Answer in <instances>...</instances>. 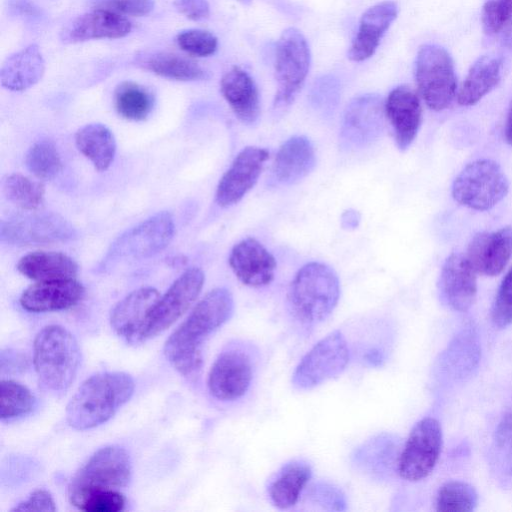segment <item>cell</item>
<instances>
[{
  "instance_id": "3957f363",
  "label": "cell",
  "mask_w": 512,
  "mask_h": 512,
  "mask_svg": "<svg viewBox=\"0 0 512 512\" xmlns=\"http://www.w3.org/2000/svg\"><path fill=\"white\" fill-rule=\"evenodd\" d=\"M340 296L335 271L326 264L310 262L302 266L290 283L287 303L293 318L304 326L327 319Z\"/></svg>"
},
{
  "instance_id": "f6af8a7d",
  "label": "cell",
  "mask_w": 512,
  "mask_h": 512,
  "mask_svg": "<svg viewBox=\"0 0 512 512\" xmlns=\"http://www.w3.org/2000/svg\"><path fill=\"white\" fill-rule=\"evenodd\" d=\"M11 511L54 512L56 511V505L47 490L38 489L33 491L27 499L18 503Z\"/></svg>"
},
{
  "instance_id": "cb8c5ba5",
  "label": "cell",
  "mask_w": 512,
  "mask_h": 512,
  "mask_svg": "<svg viewBox=\"0 0 512 512\" xmlns=\"http://www.w3.org/2000/svg\"><path fill=\"white\" fill-rule=\"evenodd\" d=\"M316 156L311 141L293 136L279 148L271 171V184L292 185L305 178L315 167Z\"/></svg>"
},
{
  "instance_id": "836d02e7",
  "label": "cell",
  "mask_w": 512,
  "mask_h": 512,
  "mask_svg": "<svg viewBox=\"0 0 512 512\" xmlns=\"http://www.w3.org/2000/svg\"><path fill=\"white\" fill-rule=\"evenodd\" d=\"M2 186L6 198L23 211H36L44 202V185L21 174L8 175Z\"/></svg>"
},
{
  "instance_id": "e575fe53",
  "label": "cell",
  "mask_w": 512,
  "mask_h": 512,
  "mask_svg": "<svg viewBox=\"0 0 512 512\" xmlns=\"http://www.w3.org/2000/svg\"><path fill=\"white\" fill-rule=\"evenodd\" d=\"M478 504L475 488L464 481H448L438 490L435 509L440 512H471Z\"/></svg>"
},
{
  "instance_id": "1f68e13d",
  "label": "cell",
  "mask_w": 512,
  "mask_h": 512,
  "mask_svg": "<svg viewBox=\"0 0 512 512\" xmlns=\"http://www.w3.org/2000/svg\"><path fill=\"white\" fill-rule=\"evenodd\" d=\"M78 150L88 158L98 171L107 170L116 153V141L111 130L101 123H91L75 134Z\"/></svg>"
},
{
  "instance_id": "30bf717a",
  "label": "cell",
  "mask_w": 512,
  "mask_h": 512,
  "mask_svg": "<svg viewBox=\"0 0 512 512\" xmlns=\"http://www.w3.org/2000/svg\"><path fill=\"white\" fill-rule=\"evenodd\" d=\"M350 360L347 341L339 330L319 340L300 360L292 375L297 389H312L341 374Z\"/></svg>"
},
{
  "instance_id": "74e56055",
  "label": "cell",
  "mask_w": 512,
  "mask_h": 512,
  "mask_svg": "<svg viewBox=\"0 0 512 512\" xmlns=\"http://www.w3.org/2000/svg\"><path fill=\"white\" fill-rule=\"evenodd\" d=\"M483 31L489 36L507 32L512 26V0H488L481 13Z\"/></svg>"
},
{
  "instance_id": "bcb514c9",
  "label": "cell",
  "mask_w": 512,
  "mask_h": 512,
  "mask_svg": "<svg viewBox=\"0 0 512 512\" xmlns=\"http://www.w3.org/2000/svg\"><path fill=\"white\" fill-rule=\"evenodd\" d=\"M177 10L193 21L206 19L210 13L207 0H175Z\"/></svg>"
},
{
  "instance_id": "4dcf8cb0",
  "label": "cell",
  "mask_w": 512,
  "mask_h": 512,
  "mask_svg": "<svg viewBox=\"0 0 512 512\" xmlns=\"http://www.w3.org/2000/svg\"><path fill=\"white\" fill-rule=\"evenodd\" d=\"M136 63L158 76L171 80L198 81L209 77L207 71L196 62L168 52L142 53L137 56Z\"/></svg>"
},
{
  "instance_id": "f907efd6",
  "label": "cell",
  "mask_w": 512,
  "mask_h": 512,
  "mask_svg": "<svg viewBox=\"0 0 512 512\" xmlns=\"http://www.w3.org/2000/svg\"><path fill=\"white\" fill-rule=\"evenodd\" d=\"M359 222L360 214L353 209L345 211L341 216V225L345 229H354L359 225Z\"/></svg>"
},
{
  "instance_id": "f5cc1de1",
  "label": "cell",
  "mask_w": 512,
  "mask_h": 512,
  "mask_svg": "<svg viewBox=\"0 0 512 512\" xmlns=\"http://www.w3.org/2000/svg\"><path fill=\"white\" fill-rule=\"evenodd\" d=\"M237 1L241 2L244 5H249L252 2V0H237Z\"/></svg>"
},
{
  "instance_id": "d6986e66",
  "label": "cell",
  "mask_w": 512,
  "mask_h": 512,
  "mask_svg": "<svg viewBox=\"0 0 512 512\" xmlns=\"http://www.w3.org/2000/svg\"><path fill=\"white\" fill-rule=\"evenodd\" d=\"M83 285L74 278L37 281L23 291L19 303L29 312H52L76 306L84 297Z\"/></svg>"
},
{
  "instance_id": "6da1fadb",
  "label": "cell",
  "mask_w": 512,
  "mask_h": 512,
  "mask_svg": "<svg viewBox=\"0 0 512 512\" xmlns=\"http://www.w3.org/2000/svg\"><path fill=\"white\" fill-rule=\"evenodd\" d=\"M233 310V296L223 287L211 290L194 306L164 343V355L178 373L192 377L200 371L204 342L230 319Z\"/></svg>"
},
{
  "instance_id": "7a4b0ae2",
  "label": "cell",
  "mask_w": 512,
  "mask_h": 512,
  "mask_svg": "<svg viewBox=\"0 0 512 512\" xmlns=\"http://www.w3.org/2000/svg\"><path fill=\"white\" fill-rule=\"evenodd\" d=\"M134 389L133 378L125 372L107 371L90 376L67 404V423L76 430H87L107 422L129 401Z\"/></svg>"
},
{
  "instance_id": "603a6c76",
  "label": "cell",
  "mask_w": 512,
  "mask_h": 512,
  "mask_svg": "<svg viewBox=\"0 0 512 512\" xmlns=\"http://www.w3.org/2000/svg\"><path fill=\"white\" fill-rule=\"evenodd\" d=\"M397 15L398 6L394 1H382L368 8L360 18L348 58L354 62L370 58Z\"/></svg>"
},
{
  "instance_id": "ffe728a7",
  "label": "cell",
  "mask_w": 512,
  "mask_h": 512,
  "mask_svg": "<svg viewBox=\"0 0 512 512\" xmlns=\"http://www.w3.org/2000/svg\"><path fill=\"white\" fill-rule=\"evenodd\" d=\"M228 261L235 276L244 285L254 288L271 283L277 266L274 256L251 237L234 245Z\"/></svg>"
},
{
  "instance_id": "277c9868",
  "label": "cell",
  "mask_w": 512,
  "mask_h": 512,
  "mask_svg": "<svg viewBox=\"0 0 512 512\" xmlns=\"http://www.w3.org/2000/svg\"><path fill=\"white\" fill-rule=\"evenodd\" d=\"M81 353L74 335L60 325L43 327L33 343V365L39 382L48 391H67L79 370Z\"/></svg>"
},
{
  "instance_id": "f35d334b",
  "label": "cell",
  "mask_w": 512,
  "mask_h": 512,
  "mask_svg": "<svg viewBox=\"0 0 512 512\" xmlns=\"http://www.w3.org/2000/svg\"><path fill=\"white\" fill-rule=\"evenodd\" d=\"M340 98V86L331 75L318 78L310 92L312 107L323 116H330L336 109Z\"/></svg>"
},
{
  "instance_id": "8d00e7d4",
  "label": "cell",
  "mask_w": 512,
  "mask_h": 512,
  "mask_svg": "<svg viewBox=\"0 0 512 512\" xmlns=\"http://www.w3.org/2000/svg\"><path fill=\"white\" fill-rule=\"evenodd\" d=\"M28 170L40 180H51L62 169V161L56 146L48 140L33 144L25 157Z\"/></svg>"
},
{
  "instance_id": "8fae6325",
  "label": "cell",
  "mask_w": 512,
  "mask_h": 512,
  "mask_svg": "<svg viewBox=\"0 0 512 512\" xmlns=\"http://www.w3.org/2000/svg\"><path fill=\"white\" fill-rule=\"evenodd\" d=\"M26 212L1 222L2 242L12 245H43L66 242L77 237L72 224L58 214Z\"/></svg>"
},
{
  "instance_id": "d6a6232c",
  "label": "cell",
  "mask_w": 512,
  "mask_h": 512,
  "mask_svg": "<svg viewBox=\"0 0 512 512\" xmlns=\"http://www.w3.org/2000/svg\"><path fill=\"white\" fill-rule=\"evenodd\" d=\"M152 94L143 86L132 81H124L114 91V106L117 113L131 121H142L153 109Z\"/></svg>"
},
{
  "instance_id": "9c48e42d",
  "label": "cell",
  "mask_w": 512,
  "mask_h": 512,
  "mask_svg": "<svg viewBox=\"0 0 512 512\" xmlns=\"http://www.w3.org/2000/svg\"><path fill=\"white\" fill-rule=\"evenodd\" d=\"M418 90L426 105L441 111L450 106L456 95V75L451 55L435 44L422 45L415 62Z\"/></svg>"
},
{
  "instance_id": "9a60e30c",
  "label": "cell",
  "mask_w": 512,
  "mask_h": 512,
  "mask_svg": "<svg viewBox=\"0 0 512 512\" xmlns=\"http://www.w3.org/2000/svg\"><path fill=\"white\" fill-rule=\"evenodd\" d=\"M385 106L377 94L354 98L347 106L340 130V144L345 150H358L376 141L384 128Z\"/></svg>"
},
{
  "instance_id": "c3c4849f",
  "label": "cell",
  "mask_w": 512,
  "mask_h": 512,
  "mask_svg": "<svg viewBox=\"0 0 512 512\" xmlns=\"http://www.w3.org/2000/svg\"><path fill=\"white\" fill-rule=\"evenodd\" d=\"M27 365L25 354L11 349L1 351L0 367L2 372H20L25 370Z\"/></svg>"
},
{
  "instance_id": "ac0fdd59",
  "label": "cell",
  "mask_w": 512,
  "mask_h": 512,
  "mask_svg": "<svg viewBox=\"0 0 512 512\" xmlns=\"http://www.w3.org/2000/svg\"><path fill=\"white\" fill-rule=\"evenodd\" d=\"M476 275L466 255L451 253L444 261L439 277V292L446 305L459 312L468 310L477 294Z\"/></svg>"
},
{
  "instance_id": "b9f144b4",
  "label": "cell",
  "mask_w": 512,
  "mask_h": 512,
  "mask_svg": "<svg viewBox=\"0 0 512 512\" xmlns=\"http://www.w3.org/2000/svg\"><path fill=\"white\" fill-rule=\"evenodd\" d=\"M93 9H103L119 15L144 16L154 7L153 0H91Z\"/></svg>"
},
{
  "instance_id": "ee69618b",
  "label": "cell",
  "mask_w": 512,
  "mask_h": 512,
  "mask_svg": "<svg viewBox=\"0 0 512 512\" xmlns=\"http://www.w3.org/2000/svg\"><path fill=\"white\" fill-rule=\"evenodd\" d=\"M495 444L512 474V412L503 416L495 431Z\"/></svg>"
},
{
  "instance_id": "83f0119b",
  "label": "cell",
  "mask_w": 512,
  "mask_h": 512,
  "mask_svg": "<svg viewBox=\"0 0 512 512\" xmlns=\"http://www.w3.org/2000/svg\"><path fill=\"white\" fill-rule=\"evenodd\" d=\"M502 60L493 55L478 58L457 94L461 106H472L491 92L501 79Z\"/></svg>"
},
{
  "instance_id": "e0dca14e",
  "label": "cell",
  "mask_w": 512,
  "mask_h": 512,
  "mask_svg": "<svg viewBox=\"0 0 512 512\" xmlns=\"http://www.w3.org/2000/svg\"><path fill=\"white\" fill-rule=\"evenodd\" d=\"M160 296L153 287H141L125 296L110 313L114 332L130 345L142 343L148 315Z\"/></svg>"
},
{
  "instance_id": "7402d4cb",
  "label": "cell",
  "mask_w": 512,
  "mask_h": 512,
  "mask_svg": "<svg viewBox=\"0 0 512 512\" xmlns=\"http://www.w3.org/2000/svg\"><path fill=\"white\" fill-rule=\"evenodd\" d=\"M384 106L396 145L404 151L414 141L421 124L420 99L411 87L399 85L390 91Z\"/></svg>"
},
{
  "instance_id": "5b68a950",
  "label": "cell",
  "mask_w": 512,
  "mask_h": 512,
  "mask_svg": "<svg viewBox=\"0 0 512 512\" xmlns=\"http://www.w3.org/2000/svg\"><path fill=\"white\" fill-rule=\"evenodd\" d=\"M131 473V460L124 448L102 447L72 477L68 485L69 501L79 509L93 494L126 487Z\"/></svg>"
},
{
  "instance_id": "44dd1931",
  "label": "cell",
  "mask_w": 512,
  "mask_h": 512,
  "mask_svg": "<svg viewBox=\"0 0 512 512\" xmlns=\"http://www.w3.org/2000/svg\"><path fill=\"white\" fill-rule=\"evenodd\" d=\"M512 256V226L473 236L466 257L477 274L499 275Z\"/></svg>"
},
{
  "instance_id": "f1b7e54d",
  "label": "cell",
  "mask_w": 512,
  "mask_h": 512,
  "mask_svg": "<svg viewBox=\"0 0 512 512\" xmlns=\"http://www.w3.org/2000/svg\"><path fill=\"white\" fill-rule=\"evenodd\" d=\"M311 475V467L304 460H292L286 463L268 486V495L274 506L279 509L294 506Z\"/></svg>"
},
{
  "instance_id": "d4e9b609",
  "label": "cell",
  "mask_w": 512,
  "mask_h": 512,
  "mask_svg": "<svg viewBox=\"0 0 512 512\" xmlns=\"http://www.w3.org/2000/svg\"><path fill=\"white\" fill-rule=\"evenodd\" d=\"M131 23L122 15L103 9H93L85 13L61 32L65 43H78L93 39H114L126 36L131 31Z\"/></svg>"
},
{
  "instance_id": "ba28073f",
  "label": "cell",
  "mask_w": 512,
  "mask_h": 512,
  "mask_svg": "<svg viewBox=\"0 0 512 512\" xmlns=\"http://www.w3.org/2000/svg\"><path fill=\"white\" fill-rule=\"evenodd\" d=\"M174 231L171 214L158 212L119 236L111 244L101 264L104 267L154 256L169 245Z\"/></svg>"
},
{
  "instance_id": "8992f818",
  "label": "cell",
  "mask_w": 512,
  "mask_h": 512,
  "mask_svg": "<svg viewBox=\"0 0 512 512\" xmlns=\"http://www.w3.org/2000/svg\"><path fill=\"white\" fill-rule=\"evenodd\" d=\"M310 59V49L301 31L293 27L285 29L275 51V116L282 115L295 100L308 75Z\"/></svg>"
},
{
  "instance_id": "52a82bcc",
  "label": "cell",
  "mask_w": 512,
  "mask_h": 512,
  "mask_svg": "<svg viewBox=\"0 0 512 512\" xmlns=\"http://www.w3.org/2000/svg\"><path fill=\"white\" fill-rule=\"evenodd\" d=\"M509 182L501 166L491 159L468 163L452 184V196L462 206L486 211L508 193Z\"/></svg>"
},
{
  "instance_id": "ab89813d",
  "label": "cell",
  "mask_w": 512,
  "mask_h": 512,
  "mask_svg": "<svg viewBox=\"0 0 512 512\" xmlns=\"http://www.w3.org/2000/svg\"><path fill=\"white\" fill-rule=\"evenodd\" d=\"M178 46L190 55L207 57L214 54L218 47L217 38L201 29H189L177 35Z\"/></svg>"
},
{
  "instance_id": "7c38bea8",
  "label": "cell",
  "mask_w": 512,
  "mask_h": 512,
  "mask_svg": "<svg viewBox=\"0 0 512 512\" xmlns=\"http://www.w3.org/2000/svg\"><path fill=\"white\" fill-rule=\"evenodd\" d=\"M204 281V273L198 267L182 273L151 309L142 333L143 342L174 324L197 299Z\"/></svg>"
},
{
  "instance_id": "5bb4252c",
  "label": "cell",
  "mask_w": 512,
  "mask_h": 512,
  "mask_svg": "<svg viewBox=\"0 0 512 512\" xmlns=\"http://www.w3.org/2000/svg\"><path fill=\"white\" fill-rule=\"evenodd\" d=\"M440 423L426 417L412 428L398 459V473L404 480L416 482L426 478L436 466L442 449Z\"/></svg>"
},
{
  "instance_id": "484cf974",
  "label": "cell",
  "mask_w": 512,
  "mask_h": 512,
  "mask_svg": "<svg viewBox=\"0 0 512 512\" xmlns=\"http://www.w3.org/2000/svg\"><path fill=\"white\" fill-rule=\"evenodd\" d=\"M220 90L236 117L246 125H253L260 115L257 85L248 72L232 67L222 77Z\"/></svg>"
},
{
  "instance_id": "7dc6e473",
  "label": "cell",
  "mask_w": 512,
  "mask_h": 512,
  "mask_svg": "<svg viewBox=\"0 0 512 512\" xmlns=\"http://www.w3.org/2000/svg\"><path fill=\"white\" fill-rule=\"evenodd\" d=\"M312 496L319 501L323 506H330L331 509L340 510L341 505H344L343 496L336 488L329 485H321L314 488Z\"/></svg>"
},
{
  "instance_id": "60d3db41",
  "label": "cell",
  "mask_w": 512,
  "mask_h": 512,
  "mask_svg": "<svg viewBox=\"0 0 512 512\" xmlns=\"http://www.w3.org/2000/svg\"><path fill=\"white\" fill-rule=\"evenodd\" d=\"M491 319L498 328L512 324V267L499 286L491 309Z\"/></svg>"
},
{
  "instance_id": "4fadbf2b",
  "label": "cell",
  "mask_w": 512,
  "mask_h": 512,
  "mask_svg": "<svg viewBox=\"0 0 512 512\" xmlns=\"http://www.w3.org/2000/svg\"><path fill=\"white\" fill-rule=\"evenodd\" d=\"M252 354L244 345H230L213 362L207 387L210 394L220 401H235L249 390L254 376Z\"/></svg>"
},
{
  "instance_id": "7bdbcfd3",
  "label": "cell",
  "mask_w": 512,
  "mask_h": 512,
  "mask_svg": "<svg viewBox=\"0 0 512 512\" xmlns=\"http://www.w3.org/2000/svg\"><path fill=\"white\" fill-rule=\"evenodd\" d=\"M125 497L119 490L103 491L88 497L79 510L86 512H119L125 507Z\"/></svg>"
},
{
  "instance_id": "681fc988",
  "label": "cell",
  "mask_w": 512,
  "mask_h": 512,
  "mask_svg": "<svg viewBox=\"0 0 512 512\" xmlns=\"http://www.w3.org/2000/svg\"><path fill=\"white\" fill-rule=\"evenodd\" d=\"M8 8L11 14L27 19H35L40 16V11L29 0H10Z\"/></svg>"
},
{
  "instance_id": "d590c367",
  "label": "cell",
  "mask_w": 512,
  "mask_h": 512,
  "mask_svg": "<svg viewBox=\"0 0 512 512\" xmlns=\"http://www.w3.org/2000/svg\"><path fill=\"white\" fill-rule=\"evenodd\" d=\"M35 403L34 395L25 385L11 379L1 381L0 418L2 421L30 413Z\"/></svg>"
},
{
  "instance_id": "2e32d148",
  "label": "cell",
  "mask_w": 512,
  "mask_h": 512,
  "mask_svg": "<svg viewBox=\"0 0 512 512\" xmlns=\"http://www.w3.org/2000/svg\"><path fill=\"white\" fill-rule=\"evenodd\" d=\"M268 158L269 152L261 147L241 150L217 185L216 203L220 207L238 203L256 184Z\"/></svg>"
},
{
  "instance_id": "4316f807",
  "label": "cell",
  "mask_w": 512,
  "mask_h": 512,
  "mask_svg": "<svg viewBox=\"0 0 512 512\" xmlns=\"http://www.w3.org/2000/svg\"><path fill=\"white\" fill-rule=\"evenodd\" d=\"M45 62L39 47L31 44L9 56L0 71L3 87L23 91L35 85L43 76Z\"/></svg>"
},
{
  "instance_id": "f546056e",
  "label": "cell",
  "mask_w": 512,
  "mask_h": 512,
  "mask_svg": "<svg viewBox=\"0 0 512 512\" xmlns=\"http://www.w3.org/2000/svg\"><path fill=\"white\" fill-rule=\"evenodd\" d=\"M17 270L35 281L74 278L78 273V264L61 252L37 251L20 258Z\"/></svg>"
},
{
  "instance_id": "816d5d0a",
  "label": "cell",
  "mask_w": 512,
  "mask_h": 512,
  "mask_svg": "<svg viewBox=\"0 0 512 512\" xmlns=\"http://www.w3.org/2000/svg\"><path fill=\"white\" fill-rule=\"evenodd\" d=\"M505 140L512 145V101L510 103L504 128Z\"/></svg>"
}]
</instances>
